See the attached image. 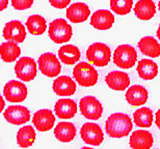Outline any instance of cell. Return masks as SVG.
I'll return each instance as SVG.
<instances>
[{"label": "cell", "instance_id": "cell-8", "mask_svg": "<svg viewBox=\"0 0 160 149\" xmlns=\"http://www.w3.org/2000/svg\"><path fill=\"white\" fill-rule=\"evenodd\" d=\"M39 68L42 74L49 78L58 76L62 71L58 58L52 53H45L41 55L39 58Z\"/></svg>", "mask_w": 160, "mask_h": 149}, {"label": "cell", "instance_id": "cell-21", "mask_svg": "<svg viewBox=\"0 0 160 149\" xmlns=\"http://www.w3.org/2000/svg\"><path fill=\"white\" fill-rule=\"evenodd\" d=\"M56 139L62 143H69L76 136V128L71 122H59L54 129Z\"/></svg>", "mask_w": 160, "mask_h": 149}, {"label": "cell", "instance_id": "cell-35", "mask_svg": "<svg viewBox=\"0 0 160 149\" xmlns=\"http://www.w3.org/2000/svg\"><path fill=\"white\" fill-rule=\"evenodd\" d=\"M159 111H158V112H157V114H156V118H157V119H156V124H157V126H158V128H160V124H159V120H158V117H159Z\"/></svg>", "mask_w": 160, "mask_h": 149}, {"label": "cell", "instance_id": "cell-17", "mask_svg": "<svg viewBox=\"0 0 160 149\" xmlns=\"http://www.w3.org/2000/svg\"><path fill=\"white\" fill-rule=\"evenodd\" d=\"M107 86L112 90L123 91L126 90L130 85V79L126 72H111L105 78Z\"/></svg>", "mask_w": 160, "mask_h": 149}, {"label": "cell", "instance_id": "cell-27", "mask_svg": "<svg viewBox=\"0 0 160 149\" xmlns=\"http://www.w3.org/2000/svg\"><path fill=\"white\" fill-rule=\"evenodd\" d=\"M34 141H36V132L31 125H25L19 129L17 134V143L20 147H30Z\"/></svg>", "mask_w": 160, "mask_h": 149}, {"label": "cell", "instance_id": "cell-32", "mask_svg": "<svg viewBox=\"0 0 160 149\" xmlns=\"http://www.w3.org/2000/svg\"><path fill=\"white\" fill-rule=\"evenodd\" d=\"M50 4L53 6L54 8H65L69 5V3L71 2V0H49Z\"/></svg>", "mask_w": 160, "mask_h": 149}, {"label": "cell", "instance_id": "cell-4", "mask_svg": "<svg viewBox=\"0 0 160 149\" xmlns=\"http://www.w3.org/2000/svg\"><path fill=\"white\" fill-rule=\"evenodd\" d=\"M72 33V27L63 19H56L49 25V36L52 42L56 44L69 42Z\"/></svg>", "mask_w": 160, "mask_h": 149}, {"label": "cell", "instance_id": "cell-5", "mask_svg": "<svg viewBox=\"0 0 160 149\" xmlns=\"http://www.w3.org/2000/svg\"><path fill=\"white\" fill-rule=\"evenodd\" d=\"M137 53L133 47L129 45H121L114 51L113 62L121 68H131L135 65Z\"/></svg>", "mask_w": 160, "mask_h": 149}, {"label": "cell", "instance_id": "cell-3", "mask_svg": "<svg viewBox=\"0 0 160 149\" xmlns=\"http://www.w3.org/2000/svg\"><path fill=\"white\" fill-rule=\"evenodd\" d=\"M73 76L77 83L82 87H91L96 85L98 81V72L88 63L80 62L74 68Z\"/></svg>", "mask_w": 160, "mask_h": 149}, {"label": "cell", "instance_id": "cell-2", "mask_svg": "<svg viewBox=\"0 0 160 149\" xmlns=\"http://www.w3.org/2000/svg\"><path fill=\"white\" fill-rule=\"evenodd\" d=\"M86 58L96 66H100V68L106 66L111 58L109 47L102 43L92 44L86 50Z\"/></svg>", "mask_w": 160, "mask_h": 149}, {"label": "cell", "instance_id": "cell-13", "mask_svg": "<svg viewBox=\"0 0 160 149\" xmlns=\"http://www.w3.org/2000/svg\"><path fill=\"white\" fill-rule=\"evenodd\" d=\"M114 17L107 9H99L91 17V25L98 30H108L112 27Z\"/></svg>", "mask_w": 160, "mask_h": 149}, {"label": "cell", "instance_id": "cell-9", "mask_svg": "<svg viewBox=\"0 0 160 149\" xmlns=\"http://www.w3.org/2000/svg\"><path fill=\"white\" fill-rule=\"evenodd\" d=\"M80 136L86 144L92 145V146H98L104 140L102 128L98 124L92 122H88L82 125L80 129Z\"/></svg>", "mask_w": 160, "mask_h": 149}, {"label": "cell", "instance_id": "cell-20", "mask_svg": "<svg viewBox=\"0 0 160 149\" xmlns=\"http://www.w3.org/2000/svg\"><path fill=\"white\" fill-rule=\"evenodd\" d=\"M126 100L130 105L134 107L142 106L148 100V91L143 86L133 85L126 92Z\"/></svg>", "mask_w": 160, "mask_h": 149}, {"label": "cell", "instance_id": "cell-26", "mask_svg": "<svg viewBox=\"0 0 160 149\" xmlns=\"http://www.w3.org/2000/svg\"><path fill=\"white\" fill-rule=\"evenodd\" d=\"M20 54L21 49L19 48L17 43L5 42L0 46V56L5 62H14L16 59L19 58Z\"/></svg>", "mask_w": 160, "mask_h": 149}, {"label": "cell", "instance_id": "cell-6", "mask_svg": "<svg viewBox=\"0 0 160 149\" xmlns=\"http://www.w3.org/2000/svg\"><path fill=\"white\" fill-rule=\"evenodd\" d=\"M36 61L30 57H22L18 60L15 66V72L18 79L24 82L32 81L37 76Z\"/></svg>", "mask_w": 160, "mask_h": 149}, {"label": "cell", "instance_id": "cell-19", "mask_svg": "<svg viewBox=\"0 0 160 149\" xmlns=\"http://www.w3.org/2000/svg\"><path fill=\"white\" fill-rule=\"evenodd\" d=\"M56 116L60 119H71L77 113V105L74 100L62 99L57 100L54 107Z\"/></svg>", "mask_w": 160, "mask_h": 149}, {"label": "cell", "instance_id": "cell-34", "mask_svg": "<svg viewBox=\"0 0 160 149\" xmlns=\"http://www.w3.org/2000/svg\"><path fill=\"white\" fill-rule=\"evenodd\" d=\"M4 105H5V103H4V100H3V99H2V96L0 95V113L2 112L3 108H4Z\"/></svg>", "mask_w": 160, "mask_h": 149}, {"label": "cell", "instance_id": "cell-10", "mask_svg": "<svg viewBox=\"0 0 160 149\" xmlns=\"http://www.w3.org/2000/svg\"><path fill=\"white\" fill-rule=\"evenodd\" d=\"M4 97L11 103H22L27 97L26 86L19 81H9L3 89Z\"/></svg>", "mask_w": 160, "mask_h": 149}, {"label": "cell", "instance_id": "cell-12", "mask_svg": "<svg viewBox=\"0 0 160 149\" xmlns=\"http://www.w3.org/2000/svg\"><path fill=\"white\" fill-rule=\"evenodd\" d=\"M4 118L12 124H24L30 119V113L23 106H9L4 112Z\"/></svg>", "mask_w": 160, "mask_h": 149}, {"label": "cell", "instance_id": "cell-11", "mask_svg": "<svg viewBox=\"0 0 160 149\" xmlns=\"http://www.w3.org/2000/svg\"><path fill=\"white\" fill-rule=\"evenodd\" d=\"M3 37L8 42L23 43L26 39V30L21 22L11 21L4 26Z\"/></svg>", "mask_w": 160, "mask_h": 149}, {"label": "cell", "instance_id": "cell-25", "mask_svg": "<svg viewBox=\"0 0 160 149\" xmlns=\"http://www.w3.org/2000/svg\"><path fill=\"white\" fill-rule=\"evenodd\" d=\"M80 51L77 47L73 45H67L62 47L58 50V57L60 58V61L65 64L73 65L80 59Z\"/></svg>", "mask_w": 160, "mask_h": 149}, {"label": "cell", "instance_id": "cell-33", "mask_svg": "<svg viewBox=\"0 0 160 149\" xmlns=\"http://www.w3.org/2000/svg\"><path fill=\"white\" fill-rule=\"evenodd\" d=\"M8 0H0V12L8 7Z\"/></svg>", "mask_w": 160, "mask_h": 149}, {"label": "cell", "instance_id": "cell-23", "mask_svg": "<svg viewBox=\"0 0 160 149\" xmlns=\"http://www.w3.org/2000/svg\"><path fill=\"white\" fill-rule=\"evenodd\" d=\"M138 48L143 55L157 58L160 56V45L152 36H146L138 42Z\"/></svg>", "mask_w": 160, "mask_h": 149}, {"label": "cell", "instance_id": "cell-7", "mask_svg": "<svg viewBox=\"0 0 160 149\" xmlns=\"http://www.w3.org/2000/svg\"><path fill=\"white\" fill-rule=\"evenodd\" d=\"M79 108L82 115L91 120L99 119L103 113V107L101 103L94 96H85L80 100Z\"/></svg>", "mask_w": 160, "mask_h": 149}, {"label": "cell", "instance_id": "cell-30", "mask_svg": "<svg viewBox=\"0 0 160 149\" xmlns=\"http://www.w3.org/2000/svg\"><path fill=\"white\" fill-rule=\"evenodd\" d=\"M133 5V0H110V8L120 16L129 14Z\"/></svg>", "mask_w": 160, "mask_h": 149}, {"label": "cell", "instance_id": "cell-36", "mask_svg": "<svg viewBox=\"0 0 160 149\" xmlns=\"http://www.w3.org/2000/svg\"><path fill=\"white\" fill-rule=\"evenodd\" d=\"M81 149H94V148H91V147H83Z\"/></svg>", "mask_w": 160, "mask_h": 149}, {"label": "cell", "instance_id": "cell-29", "mask_svg": "<svg viewBox=\"0 0 160 149\" xmlns=\"http://www.w3.org/2000/svg\"><path fill=\"white\" fill-rule=\"evenodd\" d=\"M26 26L27 30L32 35H41L46 31L47 24L46 20L43 17H41L39 15H33L27 19Z\"/></svg>", "mask_w": 160, "mask_h": 149}, {"label": "cell", "instance_id": "cell-28", "mask_svg": "<svg viewBox=\"0 0 160 149\" xmlns=\"http://www.w3.org/2000/svg\"><path fill=\"white\" fill-rule=\"evenodd\" d=\"M134 122L139 128H150L153 123L154 115L149 108H140L133 113Z\"/></svg>", "mask_w": 160, "mask_h": 149}, {"label": "cell", "instance_id": "cell-14", "mask_svg": "<svg viewBox=\"0 0 160 149\" xmlns=\"http://www.w3.org/2000/svg\"><path fill=\"white\" fill-rule=\"evenodd\" d=\"M32 122L36 128L40 132H47L52 128L55 122V116L53 115L52 111L48 109L39 110L33 115Z\"/></svg>", "mask_w": 160, "mask_h": 149}, {"label": "cell", "instance_id": "cell-24", "mask_svg": "<svg viewBox=\"0 0 160 149\" xmlns=\"http://www.w3.org/2000/svg\"><path fill=\"white\" fill-rule=\"evenodd\" d=\"M137 72L143 80H152L158 74V66L152 60L142 59L137 64Z\"/></svg>", "mask_w": 160, "mask_h": 149}, {"label": "cell", "instance_id": "cell-22", "mask_svg": "<svg viewBox=\"0 0 160 149\" xmlns=\"http://www.w3.org/2000/svg\"><path fill=\"white\" fill-rule=\"evenodd\" d=\"M136 17L140 20H150L156 14V6L153 0H138L134 8Z\"/></svg>", "mask_w": 160, "mask_h": 149}, {"label": "cell", "instance_id": "cell-16", "mask_svg": "<svg viewBox=\"0 0 160 149\" xmlns=\"http://www.w3.org/2000/svg\"><path fill=\"white\" fill-rule=\"evenodd\" d=\"M130 146L132 149H150L154 143V139L148 131H135L130 137Z\"/></svg>", "mask_w": 160, "mask_h": 149}, {"label": "cell", "instance_id": "cell-31", "mask_svg": "<svg viewBox=\"0 0 160 149\" xmlns=\"http://www.w3.org/2000/svg\"><path fill=\"white\" fill-rule=\"evenodd\" d=\"M33 3V0H12V7L18 11H24L29 8Z\"/></svg>", "mask_w": 160, "mask_h": 149}, {"label": "cell", "instance_id": "cell-18", "mask_svg": "<svg viewBox=\"0 0 160 149\" xmlns=\"http://www.w3.org/2000/svg\"><path fill=\"white\" fill-rule=\"evenodd\" d=\"M53 90L60 96L73 95L76 91V83L68 76H60L53 82Z\"/></svg>", "mask_w": 160, "mask_h": 149}, {"label": "cell", "instance_id": "cell-1", "mask_svg": "<svg viewBox=\"0 0 160 149\" xmlns=\"http://www.w3.org/2000/svg\"><path fill=\"white\" fill-rule=\"evenodd\" d=\"M132 125V121L128 115L123 113H114L106 120L105 129L111 138H123L129 135Z\"/></svg>", "mask_w": 160, "mask_h": 149}, {"label": "cell", "instance_id": "cell-15", "mask_svg": "<svg viewBox=\"0 0 160 149\" xmlns=\"http://www.w3.org/2000/svg\"><path fill=\"white\" fill-rule=\"evenodd\" d=\"M91 15V9L85 3L76 2L67 8V18L73 23H82Z\"/></svg>", "mask_w": 160, "mask_h": 149}]
</instances>
